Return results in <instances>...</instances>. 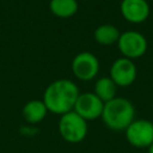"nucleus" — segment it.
<instances>
[{"instance_id":"nucleus-7","label":"nucleus","mask_w":153,"mask_h":153,"mask_svg":"<svg viewBox=\"0 0 153 153\" xmlns=\"http://www.w3.org/2000/svg\"><path fill=\"white\" fill-rule=\"evenodd\" d=\"M99 71V61L90 51H82L78 54L72 61L73 74L82 81L92 80Z\"/></svg>"},{"instance_id":"nucleus-3","label":"nucleus","mask_w":153,"mask_h":153,"mask_svg":"<svg viewBox=\"0 0 153 153\" xmlns=\"http://www.w3.org/2000/svg\"><path fill=\"white\" fill-rule=\"evenodd\" d=\"M57 127L61 137L68 143L81 142L88 131L87 122L73 110L60 116Z\"/></svg>"},{"instance_id":"nucleus-2","label":"nucleus","mask_w":153,"mask_h":153,"mask_svg":"<svg viewBox=\"0 0 153 153\" xmlns=\"http://www.w3.org/2000/svg\"><path fill=\"white\" fill-rule=\"evenodd\" d=\"M135 109L131 102L127 98L115 97L114 99L104 103L102 121L111 130L124 131L128 126L135 120Z\"/></svg>"},{"instance_id":"nucleus-4","label":"nucleus","mask_w":153,"mask_h":153,"mask_svg":"<svg viewBox=\"0 0 153 153\" xmlns=\"http://www.w3.org/2000/svg\"><path fill=\"white\" fill-rule=\"evenodd\" d=\"M124 134L133 147L148 148L153 143V122L145 118L134 120L124 130Z\"/></svg>"},{"instance_id":"nucleus-9","label":"nucleus","mask_w":153,"mask_h":153,"mask_svg":"<svg viewBox=\"0 0 153 153\" xmlns=\"http://www.w3.org/2000/svg\"><path fill=\"white\" fill-rule=\"evenodd\" d=\"M120 10L123 18L133 24L143 23L149 16V5L146 0H122Z\"/></svg>"},{"instance_id":"nucleus-6","label":"nucleus","mask_w":153,"mask_h":153,"mask_svg":"<svg viewBox=\"0 0 153 153\" xmlns=\"http://www.w3.org/2000/svg\"><path fill=\"white\" fill-rule=\"evenodd\" d=\"M103 108L104 103L93 92H84L79 94L73 111L87 122L99 118L102 116Z\"/></svg>"},{"instance_id":"nucleus-13","label":"nucleus","mask_w":153,"mask_h":153,"mask_svg":"<svg viewBox=\"0 0 153 153\" xmlns=\"http://www.w3.org/2000/svg\"><path fill=\"white\" fill-rule=\"evenodd\" d=\"M49 8L51 13L60 18H69L78 11L76 0H50Z\"/></svg>"},{"instance_id":"nucleus-14","label":"nucleus","mask_w":153,"mask_h":153,"mask_svg":"<svg viewBox=\"0 0 153 153\" xmlns=\"http://www.w3.org/2000/svg\"><path fill=\"white\" fill-rule=\"evenodd\" d=\"M148 153H153V143L148 147Z\"/></svg>"},{"instance_id":"nucleus-11","label":"nucleus","mask_w":153,"mask_h":153,"mask_svg":"<svg viewBox=\"0 0 153 153\" xmlns=\"http://www.w3.org/2000/svg\"><path fill=\"white\" fill-rule=\"evenodd\" d=\"M116 92H117V86L111 80L110 76L100 78L94 84V92L93 93L103 103H106V102L114 99L116 97Z\"/></svg>"},{"instance_id":"nucleus-8","label":"nucleus","mask_w":153,"mask_h":153,"mask_svg":"<svg viewBox=\"0 0 153 153\" xmlns=\"http://www.w3.org/2000/svg\"><path fill=\"white\" fill-rule=\"evenodd\" d=\"M110 78L120 87L131 85L136 79V67L134 62L127 57L117 59L110 68Z\"/></svg>"},{"instance_id":"nucleus-12","label":"nucleus","mask_w":153,"mask_h":153,"mask_svg":"<svg viewBox=\"0 0 153 153\" xmlns=\"http://www.w3.org/2000/svg\"><path fill=\"white\" fill-rule=\"evenodd\" d=\"M93 36H94V39L97 43H99L102 45H110L118 41L121 33L115 25L103 24V25H99L94 30Z\"/></svg>"},{"instance_id":"nucleus-5","label":"nucleus","mask_w":153,"mask_h":153,"mask_svg":"<svg viewBox=\"0 0 153 153\" xmlns=\"http://www.w3.org/2000/svg\"><path fill=\"white\" fill-rule=\"evenodd\" d=\"M117 45L122 55L129 60L141 57L147 50V39L137 31H126L121 33Z\"/></svg>"},{"instance_id":"nucleus-10","label":"nucleus","mask_w":153,"mask_h":153,"mask_svg":"<svg viewBox=\"0 0 153 153\" xmlns=\"http://www.w3.org/2000/svg\"><path fill=\"white\" fill-rule=\"evenodd\" d=\"M22 114H23L25 122L31 123V124H36V123L42 122L45 118V116L48 114V109L44 105L43 100L32 99L24 105Z\"/></svg>"},{"instance_id":"nucleus-1","label":"nucleus","mask_w":153,"mask_h":153,"mask_svg":"<svg viewBox=\"0 0 153 153\" xmlns=\"http://www.w3.org/2000/svg\"><path fill=\"white\" fill-rule=\"evenodd\" d=\"M79 94V88L72 80L59 79L48 85L42 100L48 112L61 116L73 110Z\"/></svg>"}]
</instances>
